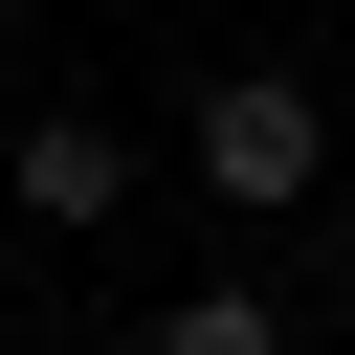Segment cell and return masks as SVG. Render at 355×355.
<instances>
[{"label":"cell","mask_w":355,"mask_h":355,"mask_svg":"<svg viewBox=\"0 0 355 355\" xmlns=\"http://www.w3.org/2000/svg\"><path fill=\"white\" fill-rule=\"evenodd\" d=\"M200 178H222V200H311V178H333V133H311V89H288V67H244V89H200Z\"/></svg>","instance_id":"obj_1"},{"label":"cell","mask_w":355,"mask_h":355,"mask_svg":"<svg viewBox=\"0 0 355 355\" xmlns=\"http://www.w3.org/2000/svg\"><path fill=\"white\" fill-rule=\"evenodd\" d=\"M111 200H133V155H111L89 111H44V133H22V222H111Z\"/></svg>","instance_id":"obj_2"},{"label":"cell","mask_w":355,"mask_h":355,"mask_svg":"<svg viewBox=\"0 0 355 355\" xmlns=\"http://www.w3.org/2000/svg\"><path fill=\"white\" fill-rule=\"evenodd\" d=\"M155 355H288V333H266V288H178V311H155Z\"/></svg>","instance_id":"obj_3"},{"label":"cell","mask_w":355,"mask_h":355,"mask_svg":"<svg viewBox=\"0 0 355 355\" xmlns=\"http://www.w3.org/2000/svg\"><path fill=\"white\" fill-rule=\"evenodd\" d=\"M333 288H355V200H333Z\"/></svg>","instance_id":"obj_4"}]
</instances>
